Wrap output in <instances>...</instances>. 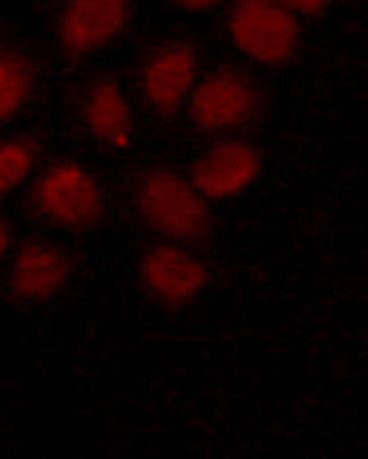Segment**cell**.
Masks as SVG:
<instances>
[{
	"instance_id": "8fae6325",
	"label": "cell",
	"mask_w": 368,
	"mask_h": 459,
	"mask_svg": "<svg viewBox=\"0 0 368 459\" xmlns=\"http://www.w3.org/2000/svg\"><path fill=\"white\" fill-rule=\"evenodd\" d=\"M39 64L23 44L0 37V126L14 121L35 100Z\"/></svg>"
},
{
	"instance_id": "7c38bea8",
	"label": "cell",
	"mask_w": 368,
	"mask_h": 459,
	"mask_svg": "<svg viewBox=\"0 0 368 459\" xmlns=\"http://www.w3.org/2000/svg\"><path fill=\"white\" fill-rule=\"evenodd\" d=\"M44 139L35 133H19L0 139V198L28 185L39 169Z\"/></svg>"
},
{
	"instance_id": "5bb4252c",
	"label": "cell",
	"mask_w": 368,
	"mask_h": 459,
	"mask_svg": "<svg viewBox=\"0 0 368 459\" xmlns=\"http://www.w3.org/2000/svg\"><path fill=\"white\" fill-rule=\"evenodd\" d=\"M14 253V228L5 214H0V271L10 262Z\"/></svg>"
},
{
	"instance_id": "3957f363",
	"label": "cell",
	"mask_w": 368,
	"mask_h": 459,
	"mask_svg": "<svg viewBox=\"0 0 368 459\" xmlns=\"http://www.w3.org/2000/svg\"><path fill=\"white\" fill-rule=\"evenodd\" d=\"M264 109V89L239 66H218L201 75L187 103L192 126L211 137H232L255 126Z\"/></svg>"
},
{
	"instance_id": "30bf717a",
	"label": "cell",
	"mask_w": 368,
	"mask_h": 459,
	"mask_svg": "<svg viewBox=\"0 0 368 459\" xmlns=\"http://www.w3.org/2000/svg\"><path fill=\"white\" fill-rule=\"evenodd\" d=\"M78 114L84 130L109 151H128L134 143V114L121 82L96 75L80 91Z\"/></svg>"
},
{
	"instance_id": "277c9868",
	"label": "cell",
	"mask_w": 368,
	"mask_h": 459,
	"mask_svg": "<svg viewBox=\"0 0 368 459\" xmlns=\"http://www.w3.org/2000/svg\"><path fill=\"white\" fill-rule=\"evenodd\" d=\"M227 37L257 66L280 69L295 59L303 41L300 16L278 0H235L226 19Z\"/></svg>"
},
{
	"instance_id": "9c48e42d",
	"label": "cell",
	"mask_w": 368,
	"mask_h": 459,
	"mask_svg": "<svg viewBox=\"0 0 368 459\" xmlns=\"http://www.w3.org/2000/svg\"><path fill=\"white\" fill-rule=\"evenodd\" d=\"M264 171L261 151L248 139L221 137L193 160L189 178L210 203L239 198Z\"/></svg>"
},
{
	"instance_id": "8992f818",
	"label": "cell",
	"mask_w": 368,
	"mask_h": 459,
	"mask_svg": "<svg viewBox=\"0 0 368 459\" xmlns=\"http://www.w3.org/2000/svg\"><path fill=\"white\" fill-rule=\"evenodd\" d=\"M139 282L158 305L182 309L210 289L211 269L184 244L159 241L139 257Z\"/></svg>"
},
{
	"instance_id": "5b68a950",
	"label": "cell",
	"mask_w": 368,
	"mask_h": 459,
	"mask_svg": "<svg viewBox=\"0 0 368 459\" xmlns=\"http://www.w3.org/2000/svg\"><path fill=\"white\" fill-rule=\"evenodd\" d=\"M133 14L134 0H64L55 19V41L64 57L87 59L116 44Z\"/></svg>"
},
{
	"instance_id": "4fadbf2b",
	"label": "cell",
	"mask_w": 368,
	"mask_h": 459,
	"mask_svg": "<svg viewBox=\"0 0 368 459\" xmlns=\"http://www.w3.org/2000/svg\"><path fill=\"white\" fill-rule=\"evenodd\" d=\"M278 3L289 12H294L295 16H304V19L323 16L332 5V0H278Z\"/></svg>"
},
{
	"instance_id": "9a60e30c",
	"label": "cell",
	"mask_w": 368,
	"mask_h": 459,
	"mask_svg": "<svg viewBox=\"0 0 368 459\" xmlns=\"http://www.w3.org/2000/svg\"><path fill=\"white\" fill-rule=\"evenodd\" d=\"M182 12L189 14H205V12L218 10V7L227 5L230 0H173Z\"/></svg>"
},
{
	"instance_id": "7a4b0ae2",
	"label": "cell",
	"mask_w": 368,
	"mask_h": 459,
	"mask_svg": "<svg viewBox=\"0 0 368 459\" xmlns=\"http://www.w3.org/2000/svg\"><path fill=\"white\" fill-rule=\"evenodd\" d=\"M30 210L41 223L64 232H89L105 223L109 195L103 182L75 160H57L32 180Z\"/></svg>"
},
{
	"instance_id": "6da1fadb",
	"label": "cell",
	"mask_w": 368,
	"mask_h": 459,
	"mask_svg": "<svg viewBox=\"0 0 368 459\" xmlns=\"http://www.w3.org/2000/svg\"><path fill=\"white\" fill-rule=\"evenodd\" d=\"M134 212L141 223L164 241L201 244L214 228L210 201L189 176L171 167H148L133 182Z\"/></svg>"
},
{
	"instance_id": "52a82bcc",
	"label": "cell",
	"mask_w": 368,
	"mask_h": 459,
	"mask_svg": "<svg viewBox=\"0 0 368 459\" xmlns=\"http://www.w3.org/2000/svg\"><path fill=\"white\" fill-rule=\"evenodd\" d=\"M201 80V59L189 41H164L139 66L137 84L143 103L155 114L171 118L187 109Z\"/></svg>"
},
{
	"instance_id": "ba28073f",
	"label": "cell",
	"mask_w": 368,
	"mask_h": 459,
	"mask_svg": "<svg viewBox=\"0 0 368 459\" xmlns=\"http://www.w3.org/2000/svg\"><path fill=\"white\" fill-rule=\"evenodd\" d=\"M75 278L73 255L48 239H25L10 257L7 293L19 305H46L59 299Z\"/></svg>"
}]
</instances>
